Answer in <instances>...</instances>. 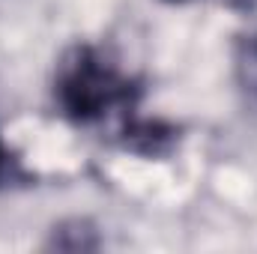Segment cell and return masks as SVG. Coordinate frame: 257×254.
Returning <instances> with one entry per match:
<instances>
[{
	"instance_id": "2",
	"label": "cell",
	"mask_w": 257,
	"mask_h": 254,
	"mask_svg": "<svg viewBox=\"0 0 257 254\" xmlns=\"http://www.w3.org/2000/svg\"><path fill=\"white\" fill-rule=\"evenodd\" d=\"M174 141H177V129L159 120H138V123H128L123 132V147L141 156H165L171 153Z\"/></svg>"
},
{
	"instance_id": "3",
	"label": "cell",
	"mask_w": 257,
	"mask_h": 254,
	"mask_svg": "<svg viewBox=\"0 0 257 254\" xmlns=\"http://www.w3.org/2000/svg\"><path fill=\"white\" fill-rule=\"evenodd\" d=\"M99 245H102L99 233L87 218H69L57 224L48 239V248H60V251H96Z\"/></svg>"
},
{
	"instance_id": "1",
	"label": "cell",
	"mask_w": 257,
	"mask_h": 254,
	"mask_svg": "<svg viewBox=\"0 0 257 254\" xmlns=\"http://www.w3.org/2000/svg\"><path fill=\"white\" fill-rule=\"evenodd\" d=\"M54 96L72 123H93L108 108L132 102V84L96 48L75 45L57 69Z\"/></svg>"
},
{
	"instance_id": "5",
	"label": "cell",
	"mask_w": 257,
	"mask_h": 254,
	"mask_svg": "<svg viewBox=\"0 0 257 254\" xmlns=\"http://www.w3.org/2000/svg\"><path fill=\"white\" fill-rule=\"evenodd\" d=\"M224 6H230V9H236V12H248V9H254L257 0H221Z\"/></svg>"
},
{
	"instance_id": "4",
	"label": "cell",
	"mask_w": 257,
	"mask_h": 254,
	"mask_svg": "<svg viewBox=\"0 0 257 254\" xmlns=\"http://www.w3.org/2000/svg\"><path fill=\"white\" fill-rule=\"evenodd\" d=\"M27 180H30V177L24 174L21 162L9 153V147L0 141V191L12 189V186H18V183H27Z\"/></svg>"
}]
</instances>
